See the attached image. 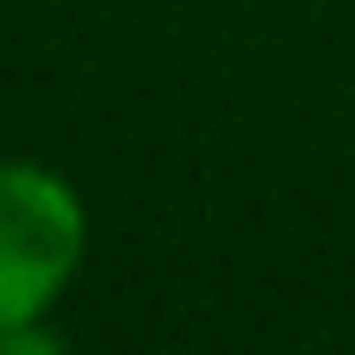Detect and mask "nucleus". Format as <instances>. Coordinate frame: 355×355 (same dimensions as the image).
Masks as SVG:
<instances>
[{"label":"nucleus","mask_w":355,"mask_h":355,"mask_svg":"<svg viewBox=\"0 0 355 355\" xmlns=\"http://www.w3.org/2000/svg\"><path fill=\"white\" fill-rule=\"evenodd\" d=\"M87 262V206L44 162H0V331L44 318Z\"/></svg>","instance_id":"1"},{"label":"nucleus","mask_w":355,"mask_h":355,"mask_svg":"<svg viewBox=\"0 0 355 355\" xmlns=\"http://www.w3.org/2000/svg\"><path fill=\"white\" fill-rule=\"evenodd\" d=\"M0 355H69V349H62V337L44 318H31V324H6L0 331Z\"/></svg>","instance_id":"2"}]
</instances>
